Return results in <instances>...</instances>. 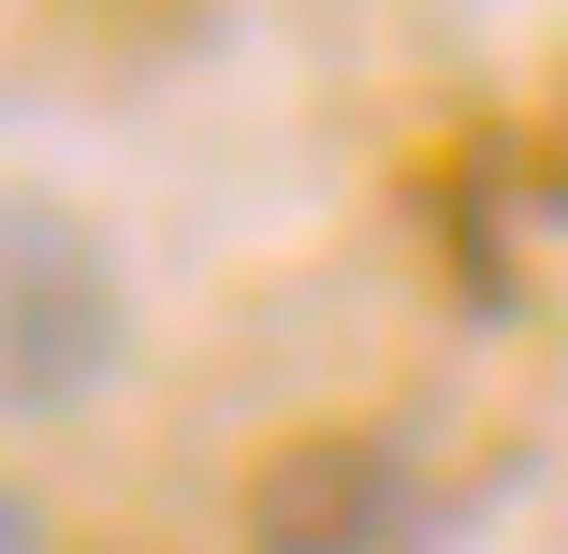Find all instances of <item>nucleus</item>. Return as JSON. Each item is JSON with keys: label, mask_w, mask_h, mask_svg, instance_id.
Listing matches in <instances>:
<instances>
[{"label": "nucleus", "mask_w": 568, "mask_h": 554, "mask_svg": "<svg viewBox=\"0 0 568 554\" xmlns=\"http://www.w3.org/2000/svg\"><path fill=\"white\" fill-rule=\"evenodd\" d=\"M132 365V278L102 219L0 175V423H73Z\"/></svg>", "instance_id": "nucleus-1"}, {"label": "nucleus", "mask_w": 568, "mask_h": 554, "mask_svg": "<svg viewBox=\"0 0 568 554\" xmlns=\"http://www.w3.org/2000/svg\"><path fill=\"white\" fill-rule=\"evenodd\" d=\"M394 540H408V482L365 437H306L248 496V554H394Z\"/></svg>", "instance_id": "nucleus-2"}, {"label": "nucleus", "mask_w": 568, "mask_h": 554, "mask_svg": "<svg viewBox=\"0 0 568 554\" xmlns=\"http://www.w3.org/2000/svg\"><path fill=\"white\" fill-rule=\"evenodd\" d=\"M0 554H59V525H44V511H30L16 482H0Z\"/></svg>", "instance_id": "nucleus-3"}]
</instances>
